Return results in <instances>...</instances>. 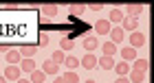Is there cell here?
Wrapping results in <instances>:
<instances>
[{"label":"cell","instance_id":"obj_1","mask_svg":"<svg viewBox=\"0 0 154 83\" xmlns=\"http://www.w3.org/2000/svg\"><path fill=\"white\" fill-rule=\"evenodd\" d=\"M79 66H84L86 70H95V68H97V55L95 53H86L79 59Z\"/></svg>","mask_w":154,"mask_h":83},{"label":"cell","instance_id":"obj_2","mask_svg":"<svg viewBox=\"0 0 154 83\" xmlns=\"http://www.w3.org/2000/svg\"><path fill=\"white\" fill-rule=\"evenodd\" d=\"M2 77L7 81H18L20 77H22V70H20V66H9V68H5V74Z\"/></svg>","mask_w":154,"mask_h":83},{"label":"cell","instance_id":"obj_3","mask_svg":"<svg viewBox=\"0 0 154 83\" xmlns=\"http://www.w3.org/2000/svg\"><path fill=\"white\" fill-rule=\"evenodd\" d=\"M5 55H7V64H9V66H18L20 61H22V55H20L18 48H9Z\"/></svg>","mask_w":154,"mask_h":83},{"label":"cell","instance_id":"obj_4","mask_svg":"<svg viewBox=\"0 0 154 83\" xmlns=\"http://www.w3.org/2000/svg\"><path fill=\"white\" fill-rule=\"evenodd\" d=\"M110 29H112V24H110L106 18H103V20H97V22H95V33H99V35H108Z\"/></svg>","mask_w":154,"mask_h":83},{"label":"cell","instance_id":"obj_5","mask_svg":"<svg viewBox=\"0 0 154 83\" xmlns=\"http://www.w3.org/2000/svg\"><path fill=\"white\" fill-rule=\"evenodd\" d=\"M115 57H106V55H101V57H97V66L101 68V70H112L115 68Z\"/></svg>","mask_w":154,"mask_h":83},{"label":"cell","instance_id":"obj_6","mask_svg":"<svg viewBox=\"0 0 154 83\" xmlns=\"http://www.w3.org/2000/svg\"><path fill=\"white\" fill-rule=\"evenodd\" d=\"M110 42H112V44H121L123 42V37H125V31L121 29V26H115V29H110Z\"/></svg>","mask_w":154,"mask_h":83},{"label":"cell","instance_id":"obj_7","mask_svg":"<svg viewBox=\"0 0 154 83\" xmlns=\"http://www.w3.org/2000/svg\"><path fill=\"white\" fill-rule=\"evenodd\" d=\"M121 29H123V31H132V33H134V31L139 29V18H128V16H125V18H123V22H121Z\"/></svg>","mask_w":154,"mask_h":83},{"label":"cell","instance_id":"obj_8","mask_svg":"<svg viewBox=\"0 0 154 83\" xmlns=\"http://www.w3.org/2000/svg\"><path fill=\"white\" fill-rule=\"evenodd\" d=\"M143 44H145V35H143V33H139V31L130 33V46L132 48H141Z\"/></svg>","mask_w":154,"mask_h":83},{"label":"cell","instance_id":"obj_9","mask_svg":"<svg viewBox=\"0 0 154 83\" xmlns=\"http://www.w3.org/2000/svg\"><path fill=\"white\" fill-rule=\"evenodd\" d=\"M101 44H99V39H97V35H90V37H86L84 39V48H86L88 53H93V50H97Z\"/></svg>","mask_w":154,"mask_h":83},{"label":"cell","instance_id":"obj_10","mask_svg":"<svg viewBox=\"0 0 154 83\" xmlns=\"http://www.w3.org/2000/svg\"><path fill=\"white\" fill-rule=\"evenodd\" d=\"M119 53H121V59L123 61H134L137 59V48H132V46H125Z\"/></svg>","mask_w":154,"mask_h":83},{"label":"cell","instance_id":"obj_11","mask_svg":"<svg viewBox=\"0 0 154 83\" xmlns=\"http://www.w3.org/2000/svg\"><path fill=\"white\" fill-rule=\"evenodd\" d=\"M143 9H145L143 4H128V7H125V13H128V18H137V16L143 13ZM125 13H123V16H125Z\"/></svg>","mask_w":154,"mask_h":83},{"label":"cell","instance_id":"obj_12","mask_svg":"<svg viewBox=\"0 0 154 83\" xmlns=\"http://www.w3.org/2000/svg\"><path fill=\"white\" fill-rule=\"evenodd\" d=\"M128 81H130V83H143V81H145V72L134 70V68H132V70L128 72Z\"/></svg>","mask_w":154,"mask_h":83},{"label":"cell","instance_id":"obj_13","mask_svg":"<svg viewBox=\"0 0 154 83\" xmlns=\"http://www.w3.org/2000/svg\"><path fill=\"white\" fill-rule=\"evenodd\" d=\"M123 18H125V16H123L121 9H112V11H110V16H108L106 20H108L110 24H119V22H123Z\"/></svg>","mask_w":154,"mask_h":83},{"label":"cell","instance_id":"obj_14","mask_svg":"<svg viewBox=\"0 0 154 83\" xmlns=\"http://www.w3.org/2000/svg\"><path fill=\"white\" fill-rule=\"evenodd\" d=\"M112 70L119 74V77H128V72H130V64H128V61H119V64H115Z\"/></svg>","mask_w":154,"mask_h":83},{"label":"cell","instance_id":"obj_15","mask_svg":"<svg viewBox=\"0 0 154 83\" xmlns=\"http://www.w3.org/2000/svg\"><path fill=\"white\" fill-rule=\"evenodd\" d=\"M99 48L103 50V55H106V57H115V55H117V50H119V48H117V44H112V42H106V44H101Z\"/></svg>","mask_w":154,"mask_h":83},{"label":"cell","instance_id":"obj_16","mask_svg":"<svg viewBox=\"0 0 154 83\" xmlns=\"http://www.w3.org/2000/svg\"><path fill=\"white\" fill-rule=\"evenodd\" d=\"M57 68L60 66H55L51 59H46L44 64H42V72H44V74H57Z\"/></svg>","mask_w":154,"mask_h":83},{"label":"cell","instance_id":"obj_17","mask_svg":"<svg viewBox=\"0 0 154 83\" xmlns=\"http://www.w3.org/2000/svg\"><path fill=\"white\" fill-rule=\"evenodd\" d=\"M60 13V7H55V4H46V7H42V16H46V18H55Z\"/></svg>","mask_w":154,"mask_h":83},{"label":"cell","instance_id":"obj_18","mask_svg":"<svg viewBox=\"0 0 154 83\" xmlns=\"http://www.w3.org/2000/svg\"><path fill=\"white\" fill-rule=\"evenodd\" d=\"M20 70L31 74L33 70H35V61H33V59H22V61H20Z\"/></svg>","mask_w":154,"mask_h":83},{"label":"cell","instance_id":"obj_19","mask_svg":"<svg viewBox=\"0 0 154 83\" xmlns=\"http://www.w3.org/2000/svg\"><path fill=\"white\" fill-rule=\"evenodd\" d=\"M20 50V55H22L24 59H33V55L38 53V48L35 46H22V48H18Z\"/></svg>","mask_w":154,"mask_h":83},{"label":"cell","instance_id":"obj_20","mask_svg":"<svg viewBox=\"0 0 154 83\" xmlns=\"http://www.w3.org/2000/svg\"><path fill=\"white\" fill-rule=\"evenodd\" d=\"M29 81H31V83H44V81H46V74L35 68V70L31 72V79H29Z\"/></svg>","mask_w":154,"mask_h":83},{"label":"cell","instance_id":"obj_21","mask_svg":"<svg viewBox=\"0 0 154 83\" xmlns=\"http://www.w3.org/2000/svg\"><path fill=\"white\" fill-rule=\"evenodd\" d=\"M62 79H64L66 83H79V74H77L75 70H68V72L62 74Z\"/></svg>","mask_w":154,"mask_h":83},{"label":"cell","instance_id":"obj_22","mask_svg":"<svg viewBox=\"0 0 154 83\" xmlns=\"http://www.w3.org/2000/svg\"><path fill=\"white\" fill-rule=\"evenodd\" d=\"M73 48H75V42L71 37H64L60 42V50H73Z\"/></svg>","mask_w":154,"mask_h":83},{"label":"cell","instance_id":"obj_23","mask_svg":"<svg viewBox=\"0 0 154 83\" xmlns=\"http://www.w3.org/2000/svg\"><path fill=\"white\" fill-rule=\"evenodd\" d=\"M64 59H66V55H64V50H55V53H53V57H51V61H53L55 66L64 64Z\"/></svg>","mask_w":154,"mask_h":83},{"label":"cell","instance_id":"obj_24","mask_svg":"<svg viewBox=\"0 0 154 83\" xmlns=\"http://www.w3.org/2000/svg\"><path fill=\"white\" fill-rule=\"evenodd\" d=\"M84 13H86V7L84 4H73L71 7V16L73 18H79V16H84Z\"/></svg>","mask_w":154,"mask_h":83},{"label":"cell","instance_id":"obj_25","mask_svg":"<svg viewBox=\"0 0 154 83\" xmlns=\"http://www.w3.org/2000/svg\"><path fill=\"white\" fill-rule=\"evenodd\" d=\"M148 66H150V64H148V59H139V57L134 59V70L145 72V70H148Z\"/></svg>","mask_w":154,"mask_h":83},{"label":"cell","instance_id":"obj_26","mask_svg":"<svg viewBox=\"0 0 154 83\" xmlns=\"http://www.w3.org/2000/svg\"><path fill=\"white\" fill-rule=\"evenodd\" d=\"M64 66L68 68V70H75V68L79 66V59H77V57H66L64 59Z\"/></svg>","mask_w":154,"mask_h":83},{"label":"cell","instance_id":"obj_27","mask_svg":"<svg viewBox=\"0 0 154 83\" xmlns=\"http://www.w3.org/2000/svg\"><path fill=\"white\" fill-rule=\"evenodd\" d=\"M38 44L40 46H46L48 44V35H46V33H40V35H38Z\"/></svg>","mask_w":154,"mask_h":83},{"label":"cell","instance_id":"obj_28","mask_svg":"<svg viewBox=\"0 0 154 83\" xmlns=\"http://www.w3.org/2000/svg\"><path fill=\"white\" fill-rule=\"evenodd\" d=\"M90 11L97 13V11H101V4H90Z\"/></svg>","mask_w":154,"mask_h":83},{"label":"cell","instance_id":"obj_29","mask_svg":"<svg viewBox=\"0 0 154 83\" xmlns=\"http://www.w3.org/2000/svg\"><path fill=\"white\" fill-rule=\"evenodd\" d=\"M115 83H130V81H128V77H119Z\"/></svg>","mask_w":154,"mask_h":83},{"label":"cell","instance_id":"obj_30","mask_svg":"<svg viewBox=\"0 0 154 83\" xmlns=\"http://www.w3.org/2000/svg\"><path fill=\"white\" fill-rule=\"evenodd\" d=\"M53 83H66V81L62 79V77H55V81H53Z\"/></svg>","mask_w":154,"mask_h":83},{"label":"cell","instance_id":"obj_31","mask_svg":"<svg viewBox=\"0 0 154 83\" xmlns=\"http://www.w3.org/2000/svg\"><path fill=\"white\" fill-rule=\"evenodd\" d=\"M16 83H31V81H29V79H22V77H20V79H18Z\"/></svg>","mask_w":154,"mask_h":83},{"label":"cell","instance_id":"obj_32","mask_svg":"<svg viewBox=\"0 0 154 83\" xmlns=\"http://www.w3.org/2000/svg\"><path fill=\"white\" fill-rule=\"evenodd\" d=\"M0 83H7V79H5V77H0Z\"/></svg>","mask_w":154,"mask_h":83},{"label":"cell","instance_id":"obj_33","mask_svg":"<svg viewBox=\"0 0 154 83\" xmlns=\"http://www.w3.org/2000/svg\"><path fill=\"white\" fill-rule=\"evenodd\" d=\"M86 83H95V81H93V79H88V81H86Z\"/></svg>","mask_w":154,"mask_h":83}]
</instances>
